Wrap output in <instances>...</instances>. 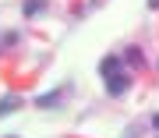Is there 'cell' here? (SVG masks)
<instances>
[{
	"label": "cell",
	"instance_id": "1",
	"mask_svg": "<svg viewBox=\"0 0 159 138\" xmlns=\"http://www.w3.org/2000/svg\"><path fill=\"white\" fill-rule=\"evenodd\" d=\"M106 89H110V96H124V92H127V78L124 75H110L106 78Z\"/></svg>",
	"mask_w": 159,
	"mask_h": 138
},
{
	"label": "cell",
	"instance_id": "2",
	"mask_svg": "<svg viewBox=\"0 0 159 138\" xmlns=\"http://www.w3.org/2000/svg\"><path fill=\"white\" fill-rule=\"evenodd\" d=\"M99 75H102V78H110V75H120V60H117V57H106V60L99 64Z\"/></svg>",
	"mask_w": 159,
	"mask_h": 138
},
{
	"label": "cell",
	"instance_id": "3",
	"mask_svg": "<svg viewBox=\"0 0 159 138\" xmlns=\"http://www.w3.org/2000/svg\"><path fill=\"white\" fill-rule=\"evenodd\" d=\"M18 106H21V99H18V96H4V99H0V117L11 113V110H18Z\"/></svg>",
	"mask_w": 159,
	"mask_h": 138
},
{
	"label": "cell",
	"instance_id": "4",
	"mask_svg": "<svg viewBox=\"0 0 159 138\" xmlns=\"http://www.w3.org/2000/svg\"><path fill=\"white\" fill-rule=\"evenodd\" d=\"M46 7V0H25V18H35Z\"/></svg>",
	"mask_w": 159,
	"mask_h": 138
},
{
	"label": "cell",
	"instance_id": "5",
	"mask_svg": "<svg viewBox=\"0 0 159 138\" xmlns=\"http://www.w3.org/2000/svg\"><path fill=\"white\" fill-rule=\"evenodd\" d=\"M35 103H39V106H57V103H60V92H50V96H39Z\"/></svg>",
	"mask_w": 159,
	"mask_h": 138
},
{
	"label": "cell",
	"instance_id": "6",
	"mask_svg": "<svg viewBox=\"0 0 159 138\" xmlns=\"http://www.w3.org/2000/svg\"><path fill=\"white\" fill-rule=\"evenodd\" d=\"M152 127H156V131H159V113H156V117H152Z\"/></svg>",
	"mask_w": 159,
	"mask_h": 138
},
{
	"label": "cell",
	"instance_id": "7",
	"mask_svg": "<svg viewBox=\"0 0 159 138\" xmlns=\"http://www.w3.org/2000/svg\"><path fill=\"white\" fill-rule=\"evenodd\" d=\"M148 7H159V0H148Z\"/></svg>",
	"mask_w": 159,
	"mask_h": 138
}]
</instances>
